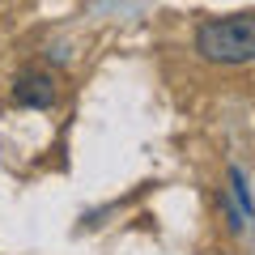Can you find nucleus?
<instances>
[{
  "instance_id": "f257e3e1",
  "label": "nucleus",
  "mask_w": 255,
  "mask_h": 255,
  "mask_svg": "<svg viewBox=\"0 0 255 255\" xmlns=\"http://www.w3.org/2000/svg\"><path fill=\"white\" fill-rule=\"evenodd\" d=\"M196 55L209 64H251L255 60V13L209 17L196 26Z\"/></svg>"
},
{
  "instance_id": "f03ea898",
  "label": "nucleus",
  "mask_w": 255,
  "mask_h": 255,
  "mask_svg": "<svg viewBox=\"0 0 255 255\" xmlns=\"http://www.w3.org/2000/svg\"><path fill=\"white\" fill-rule=\"evenodd\" d=\"M13 102L26 111H51L60 102V90H55V77L47 68H26V73L13 77Z\"/></svg>"
}]
</instances>
